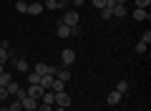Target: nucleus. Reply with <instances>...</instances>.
<instances>
[{
  "label": "nucleus",
  "mask_w": 151,
  "mask_h": 111,
  "mask_svg": "<svg viewBox=\"0 0 151 111\" xmlns=\"http://www.w3.org/2000/svg\"><path fill=\"white\" fill-rule=\"evenodd\" d=\"M15 99H20L23 111H38V106H40V101H38V99H33V96H28V94H25V89H20V91H18V96H15Z\"/></svg>",
  "instance_id": "nucleus-1"
},
{
  "label": "nucleus",
  "mask_w": 151,
  "mask_h": 111,
  "mask_svg": "<svg viewBox=\"0 0 151 111\" xmlns=\"http://www.w3.org/2000/svg\"><path fill=\"white\" fill-rule=\"evenodd\" d=\"M53 106H60V109H68V106H70V96L65 94V91H58V94H55V101H53Z\"/></svg>",
  "instance_id": "nucleus-2"
},
{
  "label": "nucleus",
  "mask_w": 151,
  "mask_h": 111,
  "mask_svg": "<svg viewBox=\"0 0 151 111\" xmlns=\"http://www.w3.org/2000/svg\"><path fill=\"white\" fill-rule=\"evenodd\" d=\"M60 23L68 25V28H76V25H78V13H76V10H65V15H63Z\"/></svg>",
  "instance_id": "nucleus-3"
},
{
  "label": "nucleus",
  "mask_w": 151,
  "mask_h": 111,
  "mask_svg": "<svg viewBox=\"0 0 151 111\" xmlns=\"http://www.w3.org/2000/svg\"><path fill=\"white\" fill-rule=\"evenodd\" d=\"M60 61H63V68H68V66L76 61V51L73 48H65V51L60 53Z\"/></svg>",
  "instance_id": "nucleus-4"
},
{
  "label": "nucleus",
  "mask_w": 151,
  "mask_h": 111,
  "mask_svg": "<svg viewBox=\"0 0 151 111\" xmlns=\"http://www.w3.org/2000/svg\"><path fill=\"white\" fill-rule=\"evenodd\" d=\"M121 99H124V94H119L116 89L106 94V104H108V106H119V104H121Z\"/></svg>",
  "instance_id": "nucleus-5"
},
{
  "label": "nucleus",
  "mask_w": 151,
  "mask_h": 111,
  "mask_svg": "<svg viewBox=\"0 0 151 111\" xmlns=\"http://www.w3.org/2000/svg\"><path fill=\"white\" fill-rule=\"evenodd\" d=\"M43 86H28V89H25V94L28 96H33V99H38V101H40V96H43Z\"/></svg>",
  "instance_id": "nucleus-6"
},
{
  "label": "nucleus",
  "mask_w": 151,
  "mask_h": 111,
  "mask_svg": "<svg viewBox=\"0 0 151 111\" xmlns=\"http://www.w3.org/2000/svg\"><path fill=\"white\" fill-rule=\"evenodd\" d=\"M43 10V3H28V15H40Z\"/></svg>",
  "instance_id": "nucleus-7"
},
{
  "label": "nucleus",
  "mask_w": 151,
  "mask_h": 111,
  "mask_svg": "<svg viewBox=\"0 0 151 111\" xmlns=\"http://www.w3.org/2000/svg\"><path fill=\"white\" fill-rule=\"evenodd\" d=\"M20 89H23V86H20V83H18V81H15V78H13V81H10V83H8V86H5V91H8V96H18V91H20Z\"/></svg>",
  "instance_id": "nucleus-8"
},
{
  "label": "nucleus",
  "mask_w": 151,
  "mask_h": 111,
  "mask_svg": "<svg viewBox=\"0 0 151 111\" xmlns=\"http://www.w3.org/2000/svg\"><path fill=\"white\" fill-rule=\"evenodd\" d=\"M129 10H126V3H119V5L113 8V18H126Z\"/></svg>",
  "instance_id": "nucleus-9"
},
{
  "label": "nucleus",
  "mask_w": 151,
  "mask_h": 111,
  "mask_svg": "<svg viewBox=\"0 0 151 111\" xmlns=\"http://www.w3.org/2000/svg\"><path fill=\"white\" fill-rule=\"evenodd\" d=\"M55 78L63 81V83H68V81H70V71L68 68H58V71H55Z\"/></svg>",
  "instance_id": "nucleus-10"
},
{
  "label": "nucleus",
  "mask_w": 151,
  "mask_h": 111,
  "mask_svg": "<svg viewBox=\"0 0 151 111\" xmlns=\"http://www.w3.org/2000/svg\"><path fill=\"white\" fill-rule=\"evenodd\" d=\"M131 15L136 18V20H149V10H141V8H134V13H131Z\"/></svg>",
  "instance_id": "nucleus-11"
},
{
  "label": "nucleus",
  "mask_w": 151,
  "mask_h": 111,
  "mask_svg": "<svg viewBox=\"0 0 151 111\" xmlns=\"http://www.w3.org/2000/svg\"><path fill=\"white\" fill-rule=\"evenodd\" d=\"M55 36H58V38H70V28L63 25V23H58V30H55Z\"/></svg>",
  "instance_id": "nucleus-12"
},
{
  "label": "nucleus",
  "mask_w": 151,
  "mask_h": 111,
  "mask_svg": "<svg viewBox=\"0 0 151 111\" xmlns=\"http://www.w3.org/2000/svg\"><path fill=\"white\" fill-rule=\"evenodd\" d=\"M15 71H20V73L25 71V73H28V71H30V66H28V61H25V58H15Z\"/></svg>",
  "instance_id": "nucleus-13"
},
{
  "label": "nucleus",
  "mask_w": 151,
  "mask_h": 111,
  "mask_svg": "<svg viewBox=\"0 0 151 111\" xmlns=\"http://www.w3.org/2000/svg\"><path fill=\"white\" fill-rule=\"evenodd\" d=\"M25 81H28V86H38V83H40V73H35V71H30Z\"/></svg>",
  "instance_id": "nucleus-14"
},
{
  "label": "nucleus",
  "mask_w": 151,
  "mask_h": 111,
  "mask_svg": "<svg viewBox=\"0 0 151 111\" xmlns=\"http://www.w3.org/2000/svg\"><path fill=\"white\" fill-rule=\"evenodd\" d=\"M50 91H53V94H58V91H65V83H63V81H58V78H53V83H50Z\"/></svg>",
  "instance_id": "nucleus-15"
},
{
  "label": "nucleus",
  "mask_w": 151,
  "mask_h": 111,
  "mask_svg": "<svg viewBox=\"0 0 151 111\" xmlns=\"http://www.w3.org/2000/svg\"><path fill=\"white\" fill-rule=\"evenodd\" d=\"M53 78H55V76H40V83H38V86H43V89H50Z\"/></svg>",
  "instance_id": "nucleus-16"
},
{
  "label": "nucleus",
  "mask_w": 151,
  "mask_h": 111,
  "mask_svg": "<svg viewBox=\"0 0 151 111\" xmlns=\"http://www.w3.org/2000/svg\"><path fill=\"white\" fill-rule=\"evenodd\" d=\"M15 10L23 13V15H28V3H25V0H18V3H15Z\"/></svg>",
  "instance_id": "nucleus-17"
},
{
  "label": "nucleus",
  "mask_w": 151,
  "mask_h": 111,
  "mask_svg": "<svg viewBox=\"0 0 151 111\" xmlns=\"http://www.w3.org/2000/svg\"><path fill=\"white\" fill-rule=\"evenodd\" d=\"M8 58H10V48H3V46H0V63L5 66Z\"/></svg>",
  "instance_id": "nucleus-18"
},
{
  "label": "nucleus",
  "mask_w": 151,
  "mask_h": 111,
  "mask_svg": "<svg viewBox=\"0 0 151 111\" xmlns=\"http://www.w3.org/2000/svg\"><path fill=\"white\" fill-rule=\"evenodd\" d=\"M8 111H23V104H20V99L10 101V104H8Z\"/></svg>",
  "instance_id": "nucleus-19"
},
{
  "label": "nucleus",
  "mask_w": 151,
  "mask_h": 111,
  "mask_svg": "<svg viewBox=\"0 0 151 111\" xmlns=\"http://www.w3.org/2000/svg\"><path fill=\"white\" fill-rule=\"evenodd\" d=\"M116 91H119V94H126V91H129V81H119V83H116Z\"/></svg>",
  "instance_id": "nucleus-20"
},
{
  "label": "nucleus",
  "mask_w": 151,
  "mask_h": 111,
  "mask_svg": "<svg viewBox=\"0 0 151 111\" xmlns=\"http://www.w3.org/2000/svg\"><path fill=\"white\" fill-rule=\"evenodd\" d=\"M136 3V8H141V10H149V5H151V0H134Z\"/></svg>",
  "instance_id": "nucleus-21"
},
{
  "label": "nucleus",
  "mask_w": 151,
  "mask_h": 111,
  "mask_svg": "<svg viewBox=\"0 0 151 111\" xmlns=\"http://www.w3.org/2000/svg\"><path fill=\"white\" fill-rule=\"evenodd\" d=\"M101 18H103V20H111V18H113V10H111V8H103V10H101Z\"/></svg>",
  "instance_id": "nucleus-22"
},
{
  "label": "nucleus",
  "mask_w": 151,
  "mask_h": 111,
  "mask_svg": "<svg viewBox=\"0 0 151 111\" xmlns=\"http://www.w3.org/2000/svg\"><path fill=\"white\" fill-rule=\"evenodd\" d=\"M43 8H48V10H58V0H45Z\"/></svg>",
  "instance_id": "nucleus-23"
},
{
  "label": "nucleus",
  "mask_w": 151,
  "mask_h": 111,
  "mask_svg": "<svg viewBox=\"0 0 151 111\" xmlns=\"http://www.w3.org/2000/svg\"><path fill=\"white\" fill-rule=\"evenodd\" d=\"M13 81V76H8V73H0V86H8Z\"/></svg>",
  "instance_id": "nucleus-24"
},
{
  "label": "nucleus",
  "mask_w": 151,
  "mask_h": 111,
  "mask_svg": "<svg viewBox=\"0 0 151 111\" xmlns=\"http://www.w3.org/2000/svg\"><path fill=\"white\" fill-rule=\"evenodd\" d=\"M141 43H144V46H149V43H151V30L141 33Z\"/></svg>",
  "instance_id": "nucleus-25"
},
{
  "label": "nucleus",
  "mask_w": 151,
  "mask_h": 111,
  "mask_svg": "<svg viewBox=\"0 0 151 111\" xmlns=\"http://www.w3.org/2000/svg\"><path fill=\"white\" fill-rule=\"evenodd\" d=\"M146 48H149V46H144V43H136V53H139V56H144V53H146Z\"/></svg>",
  "instance_id": "nucleus-26"
},
{
  "label": "nucleus",
  "mask_w": 151,
  "mask_h": 111,
  "mask_svg": "<svg viewBox=\"0 0 151 111\" xmlns=\"http://www.w3.org/2000/svg\"><path fill=\"white\" fill-rule=\"evenodd\" d=\"M93 8H98V10H103V8H106V0H93Z\"/></svg>",
  "instance_id": "nucleus-27"
},
{
  "label": "nucleus",
  "mask_w": 151,
  "mask_h": 111,
  "mask_svg": "<svg viewBox=\"0 0 151 111\" xmlns=\"http://www.w3.org/2000/svg\"><path fill=\"white\" fill-rule=\"evenodd\" d=\"M8 99V91H5V86H0V101H5Z\"/></svg>",
  "instance_id": "nucleus-28"
},
{
  "label": "nucleus",
  "mask_w": 151,
  "mask_h": 111,
  "mask_svg": "<svg viewBox=\"0 0 151 111\" xmlns=\"http://www.w3.org/2000/svg\"><path fill=\"white\" fill-rule=\"evenodd\" d=\"M65 5H68V0H58V10H65Z\"/></svg>",
  "instance_id": "nucleus-29"
},
{
  "label": "nucleus",
  "mask_w": 151,
  "mask_h": 111,
  "mask_svg": "<svg viewBox=\"0 0 151 111\" xmlns=\"http://www.w3.org/2000/svg\"><path fill=\"white\" fill-rule=\"evenodd\" d=\"M38 111H53V106H45V104H40V106H38Z\"/></svg>",
  "instance_id": "nucleus-30"
},
{
  "label": "nucleus",
  "mask_w": 151,
  "mask_h": 111,
  "mask_svg": "<svg viewBox=\"0 0 151 111\" xmlns=\"http://www.w3.org/2000/svg\"><path fill=\"white\" fill-rule=\"evenodd\" d=\"M83 3H86V0H73V5H76V8H81Z\"/></svg>",
  "instance_id": "nucleus-31"
},
{
  "label": "nucleus",
  "mask_w": 151,
  "mask_h": 111,
  "mask_svg": "<svg viewBox=\"0 0 151 111\" xmlns=\"http://www.w3.org/2000/svg\"><path fill=\"white\" fill-rule=\"evenodd\" d=\"M53 111H68V109H60V106H53Z\"/></svg>",
  "instance_id": "nucleus-32"
},
{
  "label": "nucleus",
  "mask_w": 151,
  "mask_h": 111,
  "mask_svg": "<svg viewBox=\"0 0 151 111\" xmlns=\"http://www.w3.org/2000/svg\"><path fill=\"white\" fill-rule=\"evenodd\" d=\"M0 73H5V66H3V63H0Z\"/></svg>",
  "instance_id": "nucleus-33"
}]
</instances>
